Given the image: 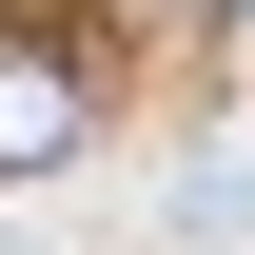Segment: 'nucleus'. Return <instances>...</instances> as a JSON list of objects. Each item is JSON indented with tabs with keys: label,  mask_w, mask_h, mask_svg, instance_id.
I'll return each mask as SVG.
<instances>
[{
	"label": "nucleus",
	"mask_w": 255,
	"mask_h": 255,
	"mask_svg": "<svg viewBox=\"0 0 255 255\" xmlns=\"http://www.w3.org/2000/svg\"><path fill=\"white\" fill-rule=\"evenodd\" d=\"M79 137H98V59H59V39L0 20V177H59Z\"/></svg>",
	"instance_id": "f257e3e1"
},
{
	"label": "nucleus",
	"mask_w": 255,
	"mask_h": 255,
	"mask_svg": "<svg viewBox=\"0 0 255 255\" xmlns=\"http://www.w3.org/2000/svg\"><path fill=\"white\" fill-rule=\"evenodd\" d=\"M157 255H255V157H157Z\"/></svg>",
	"instance_id": "f03ea898"
},
{
	"label": "nucleus",
	"mask_w": 255,
	"mask_h": 255,
	"mask_svg": "<svg viewBox=\"0 0 255 255\" xmlns=\"http://www.w3.org/2000/svg\"><path fill=\"white\" fill-rule=\"evenodd\" d=\"M0 20H59V0H0Z\"/></svg>",
	"instance_id": "7ed1b4c3"
}]
</instances>
